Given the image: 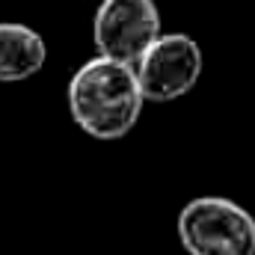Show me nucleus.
<instances>
[{
  "mask_svg": "<svg viewBox=\"0 0 255 255\" xmlns=\"http://www.w3.org/2000/svg\"><path fill=\"white\" fill-rule=\"evenodd\" d=\"M160 36V9L154 0H101L92 21L98 57L133 65Z\"/></svg>",
  "mask_w": 255,
  "mask_h": 255,
  "instance_id": "4",
  "label": "nucleus"
},
{
  "mask_svg": "<svg viewBox=\"0 0 255 255\" xmlns=\"http://www.w3.org/2000/svg\"><path fill=\"white\" fill-rule=\"evenodd\" d=\"M142 104L133 65L92 57L68 80V113L92 139H122L139 122Z\"/></svg>",
  "mask_w": 255,
  "mask_h": 255,
  "instance_id": "1",
  "label": "nucleus"
},
{
  "mask_svg": "<svg viewBox=\"0 0 255 255\" xmlns=\"http://www.w3.org/2000/svg\"><path fill=\"white\" fill-rule=\"evenodd\" d=\"M178 238L190 255H255V217L226 196H199L178 214Z\"/></svg>",
  "mask_w": 255,
  "mask_h": 255,
  "instance_id": "2",
  "label": "nucleus"
},
{
  "mask_svg": "<svg viewBox=\"0 0 255 255\" xmlns=\"http://www.w3.org/2000/svg\"><path fill=\"white\" fill-rule=\"evenodd\" d=\"M202 48L187 33H160L133 63V77L142 101L166 104L184 98L202 77Z\"/></svg>",
  "mask_w": 255,
  "mask_h": 255,
  "instance_id": "3",
  "label": "nucleus"
},
{
  "mask_svg": "<svg viewBox=\"0 0 255 255\" xmlns=\"http://www.w3.org/2000/svg\"><path fill=\"white\" fill-rule=\"evenodd\" d=\"M48 60L42 33L18 21H0V83H21L39 74Z\"/></svg>",
  "mask_w": 255,
  "mask_h": 255,
  "instance_id": "5",
  "label": "nucleus"
}]
</instances>
